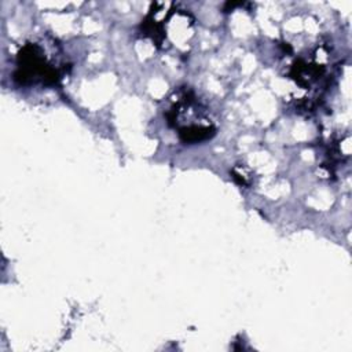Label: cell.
Listing matches in <instances>:
<instances>
[{
	"label": "cell",
	"instance_id": "6da1fadb",
	"mask_svg": "<svg viewBox=\"0 0 352 352\" xmlns=\"http://www.w3.org/2000/svg\"><path fill=\"white\" fill-rule=\"evenodd\" d=\"M62 69L55 67L48 62L44 50L36 43L25 44L18 54L15 80L21 84L41 81L43 84L54 85L62 78Z\"/></svg>",
	"mask_w": 352,
	"mask_h": 352
}]
</instances>
